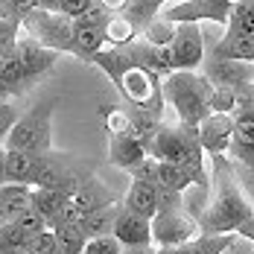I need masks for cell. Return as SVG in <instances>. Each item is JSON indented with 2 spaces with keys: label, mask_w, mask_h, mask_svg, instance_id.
<instances>
[{
  "label": "cell",
  "mask_w": 254,
  "mask_h": 254,
  "mask_svg": "<svg viewBox=\"0 0 254 254\" xmlns=\"http://www.w3.org/2000/svg\"><path fill=\"white\" fill-rule=\"evenodd\" d=\"M94 64L100 67L105 76L117 85V91L123 94V100L131 111H146L152 117H161L164 114V79L140 67L131 53L123 47H105V50L94 59Z\"/></svg>",
  "instance_id": "1"
},
{
  "label": "cell",
  "mask_w": 254,
  "mask_h": 254,
  "mask_svg": "<svg viewBox=\"0 0 254 254\" xmlns=\"http://www.w3.org/2000/svg\"><path fill=\"white\" fill-rule=\"evenodd\" d=\"M213 184L216 193L210 204L202 207L196 222L202 234H237V228L254 216V202L249 199L243 181L237 178L234 161L225 155L213 158Z\"/></svg>",
  "instance_id": "2"
},
{
  "label": "cell",
  "mask_w": 254,
  "mask_h": 254,
  "mask_svg": "<svg viewBox=\"0 0 254 254\" xmlns=\"http://www.w3.org/2000/svg\"><path fill=\"white\" fill-rule=\"evenodd\" d=\"M155 161H170L184 167L190 176L196 178L199 190H207V170H204V149L199 143V128L196 126H184V123H161L158 134L152 137L149 149Z\"/></svg>",
  "instance_id": "3"
},
{
  "label": "cell",
  "mask_w": 254,
  "mask_h": 254,
  "mask_svg": "<svg viewBox=\"0 0 254 254\" xmlns=\"http://www.w3.org/2000/svg\"><path fill=\"white\" fill-rule=\"evenodd\" d=\"M213 85L204 73L196 70H176L173 76L164 79V100L173 105L178 114V123L184 126H199L210 111Z\"/></svg>",
  "instance_id": "4"
},
{
  "label": "cell",
  "mask_w": 254,
  "mask_h": 254,
  "mask_svg": "<svg viewBox=\"0 0 254 254\" xmlns=\"http://www.w3.org/2000/svg\"><path fill=\"white\" fill-rule=\"evenodd\" d=\"M199 234H202L199 222L184 207V193L161 190L158 213H155V219H152V243L158 249H178V246L196 240Z\"/></svg>",
  "instance_id": "5"
},
{
  "label": "cell",
  "mask_w": 254,
  "mask_h": 254,
  "mask_svg": "<svg viewBox=\"0 0 254 254\" xmlns=\"http://www.w3.org/2000/svg\"><path fill=\"white\" fill-rule=\"evenodd\" d=\"M56 97L38 100L26 114L18 117L15 128L6 137V149H21V152L32 155H47L53 152V108H56Z\"/></svg>",
  "instance_id": "6"
},
{
  "label": "cell",
  "mask_w": 254,
  "mask_h": 254,
  "mask_svg": "<svg viewBox=\"0 0 254 254\" xmlns=\"http://www.w3.org/2000/svg\"><path fill=\"white\" fill-rule=\"evenodd\" d=\"M237 3L240 0H178L161 9V18L170 24H199V21L228 24Z\"/></svg>",
  "instance_id": "7"
},
{
  "label": "cell",
  "mask_w": 254,
  "mask_h": 254,
  "mask_svg": "<svg viewBox=\"0 0 254 254\" xmlns=\"http://www.w3.org/2000/svg\"><path fill=\"white\" fill-rule=\"evenodd\" d=\"M170 53L176 59L178 70H196V67H202L204 38H202L199 24H176V35H173Z\"/></svg>",
  "instance_id": "8"
},
{
  "label": "cell",
  "mask_w": 254,
  "mask_h": 254,
  "mask_svg": "<svg viewBox=\"0 0 254 254\" xmlns=\"http://www.w3.org/2000/svg\"><path fill=\"white\" fill-rule=\"evenodd\" d=\"M196 128H199V143L204 155L210 158L228 155L231 140H234V114H207Z\"/></svg>",
  "instance_id": "9"
},
{
  "label": "cell",
  "mask_w": 254,
  "mask_h": 254,
  "mask_svg": "<svg viewBox=\"0 0 254 254\" xmlns=\"http://www.w3.org/2000/svg\"><path fill=\"white\" fill-rule=\"evenodd\" d=\"M15 53H18L21 64L26 67V73L32 76V82H38L44 73H50L53 64H56V59H59V50H53V47H47V44H41L38 38H32V35L24 32V29H21V35H18Z\"/></svg>",
  "instance_id": "10"
},
{
  "label": "cell",
  "mask_w": 254,
  "mask_h": 254,
  "mask_svg": "<svg viewBox=\"0 0 254 254\" xmlns=\"http://www.w3.org/2000/svg\"><path fill=\"white\" fill-rule=\"evenodd\" d=\"M114 237L120 240L123 249H146V246H155L152 243V219L128 210L126 204H123L120 213H117V222H114Z\"/></svg>",
  "instance_id": "11"
},
{
  "label": "cell",
  "mask_w": 254,
  "mask_h": 254,
  "mask_svg": "<svg viewBox=\"0 0 254 254\" xmlns=\"http://www.w3.org/2000/svg\"><path fill=\"white\" fill-rule=\"evenodd\" d=\"M204 76L210 79L213 88H243L254 82V64L252 62H228V59H207Z\"/></svg>",
  "instance_id": "12"
},
{
  "label": "cell",
  "mask_w": 254,
  "mask_h": 254,
  "mask_svg": "<svg viewBox=\"0 0 254 254\" xmlns=\"http://www.w3.org/2000/svg\"><path fill=\"white\" fill-rule=\"evenodd\" d=\"M228 158L234 164L254 170V114L249 111L234 114V140H231Z\"/></svg>",
  "instance_id": "13"
},
{
  "label": "cell",
  "mask_w": 254,
  "mask_h": 254,
  "mask_svg": "<svg viewBox=\"0 0 254 254\" xmlns=\"http://www.w3.org/2000/svg\"><path fill=\"white\" fill-rule=\"evenodd\" d=\"M146 146L131 134V131H120V134H111L108 140V161L117 167V170H131L134 164H140L146 158Z\"/></svg>",
  "instance_id": "14"
},
{
  "label": "cell",
  "mask_w": 254,
  "mask_h": 254,
  "mask_svg": "<svg viewBox=\"0 0 254 254\" xmlns=\"http://www.w3.org/2000/svg\"><path fill=\"white\" fill-rule=\"evenodd\" d=\"M26 207H32V187L29 184H0V225L15 222Z\"/></svg>",
  "instance_id": "15"
},
{
  "label": "cell",
  "mask_w": 254,
  "mask_h": 254,
  "mask_svg": "<svg viewBox=\"0 0 254 254\" xmlns=\"http://www.w3.org/2000/svg\"><path fill=\"white\" fill-rule=\"evenodd\" d=\"M70 202L76 204V210L82 213V216H88V213H94V210H100V207H105V204H117L120 199L102 184V181H97V178H88L82 187H79L76 193L70 196Z\"/></svg>",
  "instance_id": "16"
},
{
  "label": "cell",
  "mask_w": 254,
  "mask_h": 254,
  "mask_svg": "<svg viewBox=\"0 0 254 254\" xmlns=\"http://www.w3.org/2000/svg\"><path fill=\"white\" fill-rule=\"evenodd\" d=\"M105 47H108V41H105L102 26H88V24H79L76 21V29H73V56H79L82 62L94 64V59Z\"/></svg>",
  "instance_id": "17"
},
{
  "label": "cell",
  "mask_w": 254,
  "mask_h": 254,
  "mask_svg": "<svg viewBox=\"0 0 254 254\" xmlns=\"http://www.w3.org/2000/svg\"><path fill=\"white\" fill-rule=\"evenodd\" d=\"M158 202H161L158 184H146V181H131L126 199H123V204H126L128 210H134V213H140V216H146V219H155Z\"/></svg>",
  "instance_id": "18"
},
{
  "label": "cell",
  "mask_w": 254,
  "mask_h": 254,
  "mask_svg": "<svg viewBox=\"0 0 254 254\" xmlns=\"http://www.w3.org/2000/svg\"><path fill=\"white\" fill-rule=\"evenodd\" d=\"M213 59H228V62H252L254 64V38L246 35H225L210 47Z\"/></svg>",
  "instance_id": "19"
},
{
  "label": "cell",
  "mask_w": 254,
  "mask_h": 254,
  "mask_svg": "<svg viewBox=\"0 0 254 254\" xmlns=\"http://www.w3.org/2000/svg\"><path fill=\"white\" fill-rule=\"evenodd\" d=\"M237 243V234H199L196 240L178 246L176 254H225Z\"/></svg>",
  "instance_id": "20"
},
{
  "label": "cell",
  "mask_w": 254,
  "mask_h": 254,
  "mask_svg": "<svg viewBox=\"0 0 254 254\" xmlns=\"http://www.w3.org/2000/svg\"><path fill=\"white\" fill-rule=\"evenodd\" d=\"M158 187L170 190V193H187L190 187H199V184L184 167L170 164V161H158Z\"/></svg>",
  "instance_id": "21"
},
{
  "label": "cell",
  "mask_w": 254,
  "mask_h": 254,
  "mask_svg": "<svg viewBox=\"0 0 254 254\" xmlns=\"http://www.w3.org/2000/svg\"><path fill=\"white\" fill-rule=\"evenodd\" d=\"M70 202V193H62V190H50V187H32V207L47 219L56 222V216L62 213V207Z\"/></svg>",
  "instance_id": "22"
},
{
  "label": "cell",
  "mask_w": 254,
  "mask_h": 254,
  "mask_svg": "<svg viewBox=\"0 0 254 254\" xmlns=\"http://www.w3.org/2000/svg\"><path fill=\"white\" fill-rule=\"evenodd\" d=\"M120 207H123V202L105 204V207H100V210L88 213V216L82 219V228H85V234H88V240L114 234V222H117V213H120Z\"/></svg>",
  "instance_id": "23"
},
{
  "label": "cell",
  "mask_w": 254,
  "mask_h": 254,
  "mask_svg": "<svg viewBox=\"0 0 254 254\" xmlns=\"http://www.w3.org/2000/svg\"><path fill=\"white\" fill-rule=\"evenodd\" d=\"M38 155L21 152V149H6V181L12 184H29V178L35 173Z\"/></svg>",
  "instance_id": "24"
},
{
  "label": "cell",
  "mask_w": 254,
  "mask_h": 254,
  "mask_svg": "<svg viewBox=\"0 0 254 254\" xmlns=\"http://www.w3.org/2000/svg\"><path fill=\"white\" fill-rule=\"evenodd\" d=\"M53 237H56V246H59V254H85V246H88V234L79 225H56Z\"/></svg>",
  "instance_id": "25"
},
{
  "label": "cell",
  "mask_w": 254,
  "mask_h": 254,
  "mask_svg": "<svg viewBox=\"0 0 254 254\" xmlns=\"http://www.w3.org/2000/svg\"><path fill=\"white\" fill-rule=\"evenodd\" d=\"M225 35H246L254 38V0H240L231 12L228 24H225Z\"/></svg>",
  "instance_id": "26"
},
{
  "label": "cell",
  "mask_w": 254,
  "mask_h": 254,
  "mask_svg": "<svg viewBox=\"0 0 254 254\" xmlns=\"http://www.w3.org/2000/svg\"><path fill=\"white\" fill-rule=\"evenodd\" d=\"M15 225H18V231L24 234L26 240H32V237H38V234H44V231H50V222L35 210V207H26L24 213L15 219Z\"/></svg>",
  "instance_id": "27"
},
{
  "label": "cell",
  "mask_w": 254,
  "mask_h": 254,
  "mask_svg": "<svg viewBox=\"0 0 254 254\" xmlns=\"http://www.w3.org/2000/svg\"><path fill=\"white\" fill-rule=\"evenodd\" d=\"M97 6V0H50L47 12H56V15H64V18H82L85 12H91Z\"/></svg>",
  "instance_id": "28"
},
{
  "label": "cell",
  "mask_w": 254,
  "mask_h": 254,
  "mask_svg": "<svg viewBox=\"0 0 254 254\" xmlns=\"http://www.w3.org/2000/svg\"><path fill=\"white\" fill-rule=\"evenodd\" d=\"M210 111L213 114H237V91L234 88H213Z\"/></svg>",
  "instance_id": "29"
},
{
  "label": "cell",
  "mask_w": 254,
  "mask_h": 254,
  "mask_svg": "<svg viewBox=\"0 0 254 254\" xmlns=\"http://www.w3.org/2000/svg\"><path fill=\"white\" fill-rule=\"evenodd\" d=\"M128 176L131 181H146V184H158V161H155L152 155H146L140 164H134L131 170H128Z\"/></svg>",
  "instance_id": "30"
},
{
  "label": "cell",
  "mask_w": 254,
  "mask_h": 254,
  "mask_svg": "<svg viewBox=\"0 0 254 254\" xmlns=\"http://www.w3.org/2000/svg\"><path fill=\"white\" fill-rule=\"evenodd\" d=\"M85 254H123V246H120V240H117L114 234H108V237H94V240H88Z\"/></svg>",
  "instance_id": "31"
},
{
  "label": "cell",
  "mask_w": 254,
  "mask_h": 254,
  "mask_svg": "<svg viewBox=\"0 0 254 254\" xmlns=\"http://www.w3.org/2000/svg\"><path fill=\"white\" fill-rule=\"evenodd\" d=\"M102 114H105V128H108V134L128 131V111H123V108H102Z\"/></svg>",
  "instance_id": "32"
},
{
  "label": "cell",
  "mask_w": 254,
  "mask_h": 254,
  "mask_svg": "<svg viewBox=\"0 0 254 254\" xmlns=\"http://www.w3.org/2000/svg\"><path fill=\"white\" fill-rule=\"evenodd\" d=\"M26 252H29V254H59V246H56L53 231H44V234L32 237V240H29V246H26Z\"/></svg>",
  "instance_id": "33"
},
{
  "label": "cell",
  "mask_w": 254,
  "mask_h": 254,
  "mask_svg": "<svg viewBox=\"0 0 254 254\" xmlns=\"http://www.w3.org/2000/svg\"><path fill=\"white\" fill-rule=\"evenodd\" d=\"M15 123H18V111H15V105L6 100H0V143L9 137V131L15 128Z\"/></svg>",
  "instance_id": "34"
},
{
  "label": "cell",
  "mask_w": 254,
  "mask_h": 254,
  "mask_svg": "<svg viewBox=\"0 0 254 254\" xmlns=\"http://www.w3.org/2000/svg\"><path fill=\"white\" fill-rule=\"evenodd\" d=\"M237 237H240V240H249V243H254V216L249 219V222H243V225L237 228Z\"/></svg>",
  "instance_id": "35"
},
{
  "label": "cell",
  "mask_w": 254,
  "mask_h": 254,
  "mask_svg": "<svg viewBox=\"0 0 254 254\" xmlns=\"http://www.w3.org/2000/svg\"><path fill=\"white\" fill-rule=\"evenodd\" d=\"M0 184H6V149L0 146Z\"/></svg>",
  "instance_id": "36"
},
{
  "label": "cell",
  "mask_w": 254,
  "mask_h": 254,
  "mask_svg": "<svg viewBox=\"0 0 254 254\" xmlns=\"http://www.w3.org/2000/svg\"><path fill=\"white\" fill-rule=\"evenodd\" d=\"M123 254H155L152 246H146V249H123Z\"/></svg>",
  "instance_id": "37"
},
{
  "label": "cell",
  "mask_w": 254,
  "mask_h": 254,
  "mask_svg": "<svg viewBox=\"0 0 254 254\" xmlns=\"http://www.w3.org/2000/svg\"><path fill=\"white\" fill-rule=\"evenodd\" d=\"M155 254H176V249H155Z\"/></svg>",
  "instance_id": "38"
},
{
  "label": "cell",
  "mask_w": 254,
  "mask_h": 254,
  "mask_svg": "<svg viewBox=\"0 0 254 254\" xmlns=\"http://www.w3.org/2000/svg\"><path fill=\"white\" fill-rule=\"evenodd\" d=\"M249 190H252V193H254V178H252V181H249Z\"/></svg>",
  "instance_id": "39"
},
{
  "label": "cell",
  "mask_w": 254,
  "mask_h": 254,
  "mask_svg": "<svg viewBox=\"0 0 254 254\" xmlns=\"http://www.w3.org/2000/svg\"><path fill=\"white\" fill-rule=\"evenodd\" d=\"M252 254H254V249H252Z\"/></svg>",
  "instance_id": "40"
}]
</instances>
